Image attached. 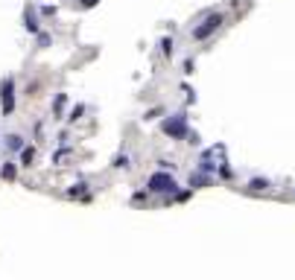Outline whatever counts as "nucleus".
<instances>
[{
	"mask_svg": "<svg viewBox=\"0 0 295 280\" xmlns=\"http://www.w3.org/2000/svg\"><path fill=\"white\" fill-rule=\"evenodd\" d=\"M219 23H222V15H208V18H205V23L193 29V38H196V41L208 38V35H211V32H214V29H216Z\"/></svg>",
	"mask_w": 295,
	"mask_h": 280,
	"instance_id": "nucleus-1",
	"label": "nucleus"
},
{
	"mask_svg": "<svg viewBox=\"0 0 295 280\" xmlns=\"http://www.w3.org/2000/svg\"><path fill=\"white\" fill-rule=\"evenodd\" d=\"M0 96H3V114H12L15 108V93H12V79H6L0 85Z\"/></svg>",
	"mask_w": 295,
	"mask_h": 280,
	"instance_id": "nucleus-2",
	"label": "nucleus"
},
{
	"mask_svg": "<svg viewBox=\"0 0 295 280\" xmlns=\"http://www.w3.org/2000/svg\"><path fill=\"white\" fill-rule=\"evenodd\" d=\"M149 190H155V193H167V190H176V181L167 178V175H152V178H149Z\"/></svg>",
	"mask_w": 295,
	"mask_h": 280,
	"instance_id": "nucleus-3",
	"label": "nucleus"
},
{
	"mask_svg": "<svg viewBox=\"0 0 295 280\" xmlns=\"http://www.w3.org/2000/svg\"><path fill=\"white\" fill-rule=\"evenodd\" d=\"M6 146H9L12 152H18V149H23V137H20V134H9V137H6Z\"/></svg>",
	"mask_w": 295,
	"mask_h": 280,
	"instance_id": "nucleus-4",
	"label": "nucleus"
},
{
	"mask_svg": "<svg viewBox=\"0 0 295 280\" xmlns=\"http://www.w3.org/2000/svg\"><path fill=\"white\" fill-rule=\"evenodd\" d=\"M0 175H3V178H6V181H12V178H15V164H6V167H3V172H0Z\"/></svg>",
	"mask_w": 295,
	"mask_h": 280,
	"instance_id": "nucleus-5",
	"label": "nucleus"
},
{
	"mask_svg": "<svg viewBox=\"0 0 295 280\" xmlns=\"http://www.w3.org/2000/svg\"><path fill=\"white\" fill-rule=\"evenodd\" d=\"M32 155H35L32 149H23V155H20V161H23V167H29V164H32Z\"/></svg>",
	"mask_w": 295,
	"mask_h": 280,
	"instance_id": "nucleus-6",
	"label": "nucleus"
}]
</instances>
